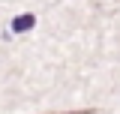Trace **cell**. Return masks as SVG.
<instances>
[{
  "label": "cell",
  "instance_id": "1",
  "mask_svg": "<svg viewBox=\"0 0 120 114\" xmlns=\"http://www.w3.org/2000/svg\"><path fill=\"white\" fill-rule=\"evenodd\" d=\"M36 24V15H21V18H15L12 21V33H24Z\"/></svg>",
  "mask_w": 120,
  "mask_h": 114
}]
</instances>
